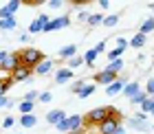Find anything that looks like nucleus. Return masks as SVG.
<instances>
[{
  "label": "nucleus",
  "mask_w": 154,
  "mask_h": 134,
  "mask_svg": "<svg viewBox=\"0 0 154 134\" xmlns=\"http://www.w3.org/2000/svg\"><path fill=\"white\" fill-rule=\"evenodd\" d=\"M108 117L97 125V134H115V130L121 125V112H119L115 105H106Z\"/></svg>",
  "instance_id": "nucleus-1"
},
{
  "label": "nucleus",
  "mask_w": 154,
  "mask_h": 134,
  "mask_svg": "<svg viewBox=\"0 0 154 134\" xmlns=\"http://www.w3.org/2000/svg\"><path fill=\"white\" fill-rule=\"evenodd\" d=\"M20 53V62H22V66H29V68H35L42 59H44V53L40 51V48H22Z\"/></svg>",
  "instance_id": "nucleus-2"
},
{
  "label": "nucleus",
  "mask_w": 154,
  "mask_h": 134,
  "mask_svg": "<svg viewBox=\"0 0 154 134\" xmlns=\"http://www.w3.org/2000/svg\"><path fill=\"white\" fill-rule=\"evenodd\" d=\"M108 117V110H106V105H99V108H93L90 112H86L84 114V128H97L103 119Z\"/></svg>",
  "instance_id": "nucleus-3"
},
{
  "label": "nucleus",
  "mask_w": 154,
  "mask_h": 134,
  "mask_svg": "<svg viewBox=\"0 0 154 134\" xmlns=\"http://www.w3.org/2000/svg\"><path fill=\"white\" fill-rule=\"evenodd\" d=\"M31 79H33V68H29V66L20 64L16 70H11V81L13 84H18V81H31Z\"/></svg>",
  "instance_id": "nucleus-4"
},
{
  "label": "nucleus",
  "mask_w": 154,
  "mask_h": 134,
  "mask_svg": "<svg viewBox=\"0 0 154 134\" xmlns=\"http://www.w3.org/2000/svg\"><path fill=\"white\" fill-rule=\"evenodd\" d=\"M71 24V18L68 16H60V18H51V22H48L44 29V33H48V31H60V29H66V26Z\"/></svg>",
  "instance_id": "nucleus-5"
},
{
  "label": "nucleus",
  "mask_w": 154,
  "mask_h": 134,
  "mask_svg": "<svg viewBox=\"0 0 154 134\" xmlns=\"http://www.w3.org/2000/svg\"><path fill=\"white\" fill-rule=\"evenodd\" d=\"M22 62H20V53H7V57H5V62H2V68L5 70H16Z\"/></svg>",
  "instance_id": "nucleus-6"
},
{
  "label": "nucleus",
  "mask_w": 154,
  "mask_h": 134,
  "mask_svg": "<svg viewBox=\"0 0 154 134\" xmlns=\"http://www.w3.org/2000/svg\"><path fill=\"white\" fill-rule=\"evenodd\" d=\"M95 84H106V86H110L115 79H117V75L115 73H110V70H101V73H95Z\"/></svg>",
  "instance_id": "nucleus-7"
},
{
  "label": "nucleus",
  "mask_w": 154,
  "mask_h": 134,
  "mask_svg": "<svg viewBox=\"0 0 154 134\" xmlns=\"http://www.w3.org/2000/svg\"><path fill=\"white\" fill-rule=\"evenodd\" d=\"M33 73H35V75H48V73H53V62L51 59H42L40 64L33 68Z\"/></svg>",
  "instance_id": "nucleus-8"
},
{
  "label": "nucleus",
  "mask_w": 154,
  "mask_h": 134,
  "mask_svg": "<svg viewBox=\"0 0 154 134\" xmlns=\"http://www.w3.org/2000/svg\"><path fill=\"white\" fill-rule=\"evenodd\" d=\"M123 86H125V84H123L121 79H115V81L106 88V95H108V97H115V95H119V93H123Z\"/></svg>",
  "instance_id": "nucleus-9"
},
{
  "label": "nucleus",
  "mask_w": 154,
  "mask_h": 134,
  "mask_svg": "<svg viewBox=\"0 0 154 134\" xmlns=\"http://www.w3.org/2000/svg\"><path fill=\"white\" fill-rule=\"evenodd\" d=\"M73 79V70L71 68H60L57 73H55V81L57 84H64V81H71Z\"/></svg>",
  "instance_id": "nucleus-10"
},
{
  "label": "nucleus",
  "mask_w": 154,
  "mask_h": 134,
  "mask_svg": "<svg viewBox=\"0 0 154 134\" xmlns=\"http://www.w3.org/2000/svg\"><path fill=\"white\" fill-rule=\"evenodd\" d=\"M137 93H141V86H139L137 81H128V84L123 86V95L128 97V99H132V97H134Z\"/></svg>",
  "instance_id": "nucleus-11"
},
{
  "label": "nucleus",
  "mask_w": 154,
  "mask_h": 134,
  "mask_svg": "<svg viewBox=\"0 0 154 134\" xmlns=\"http://www.w3.org/2000/svg\"><path fill=\"white\" fill-rule=\"evenodd\" d=\"M62 119H66V114H64V110H51L46 114V123H53V125H57Z\"/></svg>",
  "instance_id": "nucleus-12"
},
{
  "label": "nucleus",
  "mask_w": 154,
  "mask_h": 134,
  "mask_svg": "<svg viewBox=\"0 0 154 134\" xmlns=\"http://www.w3.org/2000/svg\"><path fill=\"white\" fill-rule=\"evenodd\" d=\"M68 128H71V132L84 128V117L82 114H71V117H68Z\"/></svg>",
  "instance_id": "nucleus-13"
},
{
  "label": "nucleus",
  "mask_w": 154,
  "mask_h": 134,
  "mask_svg": "<svg viewBox=\"0 0 154 134\" xmlns=\"http://www.w3.org/2000/svg\"><path fill=\"white\" fill-rule=\"evenodd\" d=\"M75 53H77V46H75V44H68V46H64V48L60 51V57H62V59H73Z\"/></svg>",
  "instance_id": "nucleus-14"
},
{
  "label": "nucleus",
  "mask_w": 154,
  "mask_h": 134,
  "mask_svg": "<svg viewBox=\"0 0 154 134\" xmlns=\"http://www.w3.org/2000/svg\"><path fill=\"white\" fill-rule=\"evenodd\" d=\"M35 123H38L35 114H22V117H20V125H22V128H33Z\"/></svg>",
  "instance_id": "nucleus-15"
},
{
  "label": "nucleus",
  "mask_w": 154,
  "mask_h": 134,
  "mask_svg": "<svg viewBox=\"0 0 154 134\" xmlns=\"http://www.w3.org/2000/svg\"><path fill=\"white\" fill-rule=\"evenodd\" d=\"M128 46H132V48H141V46H145V35H143V33H137L134 38L128 42Z\"/></svg>",
  "instance_id": "nucleus-16"
},
{
  "label": "nucleus",
  "mask_w": 154,
  "mask_h": 134,
  "mask_svg": "<svg viewBox=\"0 0 154 134\" xmlns=\"http://www.w3.org/2000/svg\"><path fill=\"white\" fill-rule=\"evenodd\" d=\"M18 26L16 18H7V20H0V31H13Z\"/></svg>",
  "instance_id": "nucleus-17"
},
{
  "label": "nucleus",
  "mask_w": 154,
  "mask_h": 134,
  "mask_svg": "<svg viewBox=\"0 0 154 134\" xmlns=\"http://www.w3.org/2000/svg\"><path fill=\"white\" fill-rule=\"evenodd\" d=\"M97 55H99V53H97L95 48L86 51V53H84V64H88L90 68H93V66H95V59H97Z\"/></svg>",
  "instance_id": "nucleus-18"
},
{
  "label": "nucleus",
  "mask_w": 154,
  "mask_h": 134,
  "mask_svg": "<svg viewBox=\"0 0 154 134\" xmlns=\"http://www.w3.org/2000/svg\"><path fill=\"white\" fill-rule=\"evenodd\" d=\"M18 108H20V112H22V114H33V108H35V103L22 99V101L18 103Z\"/></svg>",
  "instance_id": "nucleus-19"
},
{
  "label": "nucleus",
  "mask_w": 154,
  "mask_h": 134,
  "mask_svg": "<svg viewBox=\"0 0 154 134\" xmlns=\"http://www.w3.org/2000/svg\"><path fill=\"white\" fill-rule=\"evenodd\" d=\"M95 93V84H86V86H84L79 93H77V97H82V99H86V97H90Z\"/></svg>",
  "instance_id": "nucleus-20"
},
{
  "label": "nucleus",
  "mask_w": 154,
  "mask_h": 134,
  "mask_svg": "<svg viewBox=\"0 0 154 134\" xmlns=\"http://www.w3.org/2000/svg\"><path fill=\"white\" fill-rule=\"evenodd\" d=\"M101 22H103V16H101V13H90L86 24H90V26H99Z\"/></svg>",
  "instance_id": "nucleus-21"
},
{
  "label": "nucleus",
  "mask_w": 154,
  "mask_h": 134,
  "mask_svg": "<svg viewBox=\"0 0 154 134\" xmlns=\"http://www.w3.org/2000/svg\"><path fill=\"white\" fill-rule=\"evenodd\" d=\"M130 125H132L134 130H139V132H148V130H150V125L145 123V121H137V119H130Z\"/></svg>",
  "instance_id": "nucleus-22"
},
{
  "label": "nucleus",
  "mask_w": 154,
  "mask_h": 134,
  "mask_svg": "<svg viewBox=\"0 0 154 134\" xmlns=\"http://www.w3.org/2000/svg\"><path fill=\"white\" fill-rule=\"evenodd\" d=\"M106 70H110V73H121V70H123V59H115V62H110V66L106 68Z\"/></svg>",
  "instance_id": "nucleus-23"
},
{
  "label": "nucleus",
  "mask_w": 154,
  "mask_h": 134,
  "mask_svg": "<svg viewBox=\"0 0 154 134\" xmlns=\"http://www.w3.org/2000/svg\"><path fill=\"white\" fill-rule=\"evenodd\" d=\"M150 31H154V18H148V20H145V22L141 24V31H139V33H143V35H148Z\"/></svg>",
  "instance_id": "nucleus-24"
},
{
  "label": "nucleus",
  "mask_w": 154,
  "mask_h": 134,
  "mask_svg": "<svg viewBox=\"0 0 154 134\" xmlns=\"http://www.w3.org/2000/svg\"><path fill=\"white\" fill-rule=\"evenodd\" d=\"M121 55H123V48L115 46V48H110V51H108V59H110V62H115V59H121Z\"/></svg>",
  "instance_id": "nucleus-25"
},
{
  "label": "nucleus",
  "mask_w": 154,
  "mask_h": 134,
  "mask_svg": "<svg viewBox=\"0 0 154 134\" xmlns=\"http://www.w3.org/2000/svg\"><path fill=\"white\" fill-rule=\"evenodd\" d=\"M101 24H106V26H117L119 24V16L117 13H112V16H103V22Z\"/></svg>",
  "instance_id": "nucleus-26"
},
{
  "label": "nucleus",
  "mask_w": 154,
  "mask_h": 134,
  "mask_svg": "<svg viewBox=\"0 0 154 134\" xmlns=\"http://www.w3.org/2000/svg\"><path fill=\"white\" fill-rule=\"evenodd\" d=\"M84 64V55H75V57L73 59H68V68H77V66H82Z\"/></svg>",
  "instance_id": "nucleus-27"
},
{
  "label": "nucleus",
  "mask_w": 154,
  "mask_h": 134,
  "mask_svg": "<svg viewBox=\"0 0 154 134\" xmlns=\"http://www.w3.org/2000/svg\"><path fill=\"white\" fill-rule=\"evenodd\" d=\"M145 99H148V95H145V93H143V90H141V93H137V95H134V97H132V99H130V101H132V105H141V103H143Z\"/></svg>",
  "instance_id": "nucleus-28"
},
{
  "label": "nucleus",
  "mask_w": 154,
  "mask_h": 134,
  "mask_svg": "<svg viewBox=\"0 0 154 134\" xmlns=\"http://www.w3.org/2000/svg\"><path fill=\"white\" fill-rule=\"evenodd\" d=\"M152 108H154V101L148 97V99H145V101L141 103V112H143V114H150V112H152Z\"/></svg>",
  "instance_id": "nucleus-29"
},
{
  "label": "nucleus",
  "mask_w": 154,
  "mask_h": 134,
  "mask_svg": "<svg viewBox=\"0 0 154 134\" xmlns=\"http://www.w3.org/2000/svg\"><path fill=\"white\" fill-rule=\"evenodd\" d=\"M29 33H33V35H35V33H42V22H40L38 18L29 24Z\"/></svg>",
  "instance_id": "nucleus-30"
},
{
  "label": "nucleus",
  "mask_w": 154,
  "mask_h": 134,
  "mask_svg": "<svg viewBox=\"0 0 154 134\" xmlns=\"http://www.w3.org/2000/svg\"><path fill=\"white\" fill-rule=\"evenodd\" d=\"M20 5H22V2H20V0H11V2H7L5 7H7V11H9L11 16H13V13H16V11L20 9Z\"/></svg>",
  "instance_id": "nucleus-31"
},
{
  "label": "nucleus",
  "mask_w": 154,
  "mask_h": 134,
  "mask_svg": "<svg viewBox=\"0 0 154 134\" xmlns=\"http://www.w3.org/2000/svg\"><path fill=\"white\" fill-rule=\"evenodd\" d=\"M55 128H57L62 134H66V132H71V128H68V117L66 119H62V121L57 123V125H55Z\"/></svg>",
  "instance_id": "nucleus-32"
},
{
  "label": "nucleus",
  "mask_w": 154,
  "mask_h": 134,
  "mask_svg": "<svg viewBox=\"0 0 154 134\" xmlns=\"http://www.w3.org/2000/svg\"><path fill=\"white\" fill-rule=\"evenodd\" d=\"M0 125H2L5 130H9V128H13V125H16V119L9 114V117H5V119H2V123H0Z\"/></svg>",
  "instance_id": "nucleus-33"
},
{
  "label": "nucleus",
  "mask_w": 154,
  "mask_h": 134,
  "mask_svg": "<svg viewBox=\"0 0 154 134\" xmlns=\"http://www.w3.org/2000/svg\"><path fill=\"white\" fill-rule=\"evenodd\" d=\"M143 93L148 95V97H152V95H154V77H150V79H148V86H145Z\"/></svg>",
  "instance_id": "nucleus-34"
},
{
  "label": "nucleus",
  "mask_w": 154,
  "mask_h": 134,
  "mask_svg": "<svg viewBox=\"0 0 154 134\" xmlns=\"http://www.w3.org/2000/svg\"><path fill=\"white\" fill-rule=\"evenodd\" d=\"M38 97H40V93H38V90H29V93L24 95V101H35Z\"/></svg>",
  "instance_id": "nucleus-35"
},
{
  "label": "nucleus",
  "mask_w": 154,
  "mask_h": 134,
  "mask_svg": "<svg viewBox=\"0 0 154 134\" xmlns=\"http://www.w3.org/2000/svg\"><path fill=\"white\" fill-rule=\"evenodd\" d=\"M11 84H13L11 79H9V81H0V97H5V95H7V90H9Z\"/></svg>",
  "instance_id": "nucleus-36"
},
{
  "label": "nucleus",
  "mask_w": 154,
  "mask_h": 134,
  "mask_svg": "<svg viewBox=\"0 0 154 134\" xmlns=\"http://www.w3.org/2000/svg\"><path fill=\"white\" fill-rule=\"evenodd\" d=\"M38 99H40L42 103H48V101L53 99V95H51V93H40V97H38Z\"/></svg>",
  "instance_id": "nucleus-37"
},
{
  "label": "nucleus",
  "mask_w": 154,
  "mask_h": 134,
  "mask_svg": "<svg viewBox=\"0 0 154 134\" xmlns=\"http://www.w3.org/2000/svg\"><path fill=\"white\" fill-rule=\"evenodd\" d=\"M88 16H90L88 11H79L77 13V22H88Z\"/></svg>",
  "instance_id": "nucleus-38"
},
{
  "label": "nucleus",
  "mask_w": 154,
  "mask_h": 134,
  "mask_svg": "<svg viewBox=\"0 0 154 134\" xmlns=\"http://www.w3.org/2000/svg\"><path fill=\"white\" fill-rule=\"evenodd\" d=\"M7 18H13V16L7 11V7H0V20H7Z\"/></svg>",
  "instance_id": "nucleus-39"
},
{
  "label": "nucleus",
  "mask_w": 154,
  "mask_h": 134,
  "mask_svg": "<svg viewBox=\"0 0 154 134\" xmlns=\"http://www.w3.org/2000/svg\"><path fill=\"white\" fill-rule=\"evenodd\" d=\"M84 86H86V81H75V86H73V88H71V90H73V93H75V95H77V93H79V90H82V88H84Z\"/></svg>",
  "instance_id": "nucleus-40"
},
{
  "label": "nucleus",
  "mask_w": 154,
  "mask_h": 134,
  "mask_svg": "<svg viewBox=\"0 0 154 134\" xmlns=\"http://www.w3.org/2000/svg\"><path fill=\"white\" fill-rule=\"evenodd\" d=\"M117 46H119V48H123V51H125V48H128V42H125L123 38H117Z\"/></svg>",
  "instance_id": "nucleus-41"
},
{
  "label": "nucleus",
  "mask_w": 154,
  "mask_h": 134,
  "mask_svg": "<svg viewBox=\"0 0 154 134\" xmlns=\"http://www.w3.org/2000/svg\"><path fill=\"white\" fill-rule=\"evenodd\" d=\"M48 7H51V9H60V7H62V0H51Z\"/></svg>",
  "instance_id": "nucleus-42"
},
{
  "label": "nucleus",
  "mask_w": 154,
  "mask_h": 134,
  "mask_svg": "<svg viewBox=\"0 0 154 134\" xmlns=\"http://www.w3.org/2000/svg\"><path fill=\"white\" fill-rule=\"evenodd\" d=\"M103 48H106V40H101L99 44L95 46V51H97V53H103Z\"/></svg>",
  "instance_id": "nucleus-43"
},
{
  "label": "nucleus",
  "mask_w": 154,
  "mask_h": 134,
  "mask_svg": "<svg viewBox=\"0 0 154 134\" xmlns=\"http://www.w3.org/2000/svg\"><path fill=\"white\" fill-rule=\"evenodd\" d=\"M9 99H7V97H0V108H9Z\"/></svg>",
  "instance_id": "nucleus-44"
},
{
  "label": "nucleus",
  "mask_w": 154,
  "mask_h": 134,
  "mask_svg": "<svg viewBox=\"0 0 154 134\" xmlns=\"http://www.w3.org/2000/svg\"><path fill=\"white\" fill-rule=\"evenodd\" d=\"M132 119H137V121H145V119H148V114H143V112H137Z\"/></svg>",
  "instance_id": "nucleus-45"
},
{
  "label": "nucleus",
  "mask_w": 154,
  "mask_h": 134,
  "mask_svg": "<svg viewBox=\"0 0 154 134\" xmlns=\"http://www.w3.org/2000/svg\"><path fill=\"white\" fill-rule=\"evenodd\" d=\"M29 38H31L29 33H20V42H24V44H26V42H29Z\"/></svg>",
  "instance_id": "nucleus-46"
},
{
  "label": "nucleus",
  "mask_w": 154,
  "mask_h": 134,
  "mask_svg": "<svg viewBox=\"0 0 154 134\" xmlns=\"http://www.w3.org/2000/svg\"><path fill=\"white\" fill-rule=\"evenodd\" d=\"M99 7H101V9H108L110 2H108V0H99Z\"/></svg>",
  "instance_id": "nucleus-47"
},
{
  "label": "nucleus",
  "mask_w": 154,
  "mask_h": 134,
  "mask_svg": "<svg viewBox=\"0 0 154 134\" xmlns=\"http://www.w3.org/2000/svg\"><path fill=\"white\" fill-rule=\"evenodd\" d=\"M5 57H7V51H0V66H2V62H5Z\"/></svg>",
  "instance_id": "nucleus-48"
},
{
  "label": "nucleus",
  "mask_w": 154,
  "mask_h": 134,
  "mask_svg": "<svg viewBox=\"0 0 154 134\" xmlns=\"http://www.w3.org/2000/svg\"><path fill=\"white\" fill-rule=\"evenodd\" d=\"M115 134H125V130H123V125H119V128L115 130Z\"/></svg>",
  "instance_id": "nucleus-49"
},
{
  "label": "nucleus",
  "mask_w": 154,
  "mask_h": 134,
  "mask_svg": "<svg viewBox=\"0 0 154 134\" xmlns=\"http://www.w3.org/2000/svg\"><path fill=\"white\" fill-rule=\"evenodd\" d=\"M148 7H150V9H152V11H154V5H148Z\"/></svg>",
  "instance_id": "nucleus-50"
},
{
  "label": "nucleus",
  "mask_w": 154,
  "mask_h": 134,
  "mask_svg": "<svg viewBox=\"0 0 154 134\" xmlns=\"http://www.w3.org/2000/svg\"><path fill=\"white\" fill-rule=\"evenodd\" d=\"M150 114H152V117H154V108H152V112H150Z\"/></svg>",
  "instance_id": "nucleus-51"
},
{
  "label": "nucleus",
  "mask_w": 154,
  "mask_h": 134,
  "mask_svg": "<svg viewBox=\"0 0 154 134\" xmlns=\"http://www.w3.org/2000/svg\"><path fill=\"white\" fill-rule=\"evenodd\" d=\"M86 134H97V132H86Z\"/></svg>",
  "instance_id": "nucleus-52"
},
{
  "label": "nucleus",
  "mask_w": 154,
  "mask_h": 134,
  "mask_svg": "<svg viewBox=\"0 0 154 134\" xmlns=\"http://www.w3.org/2000/svg\"><path fill=\"white\" fill-rule=\"evenodd\" d=\"M152 64H154V57H152Z\"/></svg>",
  "instance_id": "nucleus-53"
}]
</instances>
